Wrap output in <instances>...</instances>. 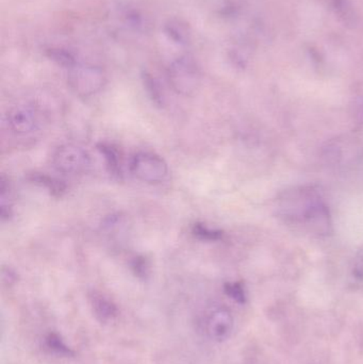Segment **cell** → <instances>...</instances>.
<instances>
[{
  "mask_svg": "<svg viewBox=\"0 0 363 364\" xmlns=\"http://www.w3.org/2000/svg\"><path fill=\"white\" fill-rule=\"evenodd\" d=\"M17 277L15 271H12L11 269H3V281L7 285H12L17 281Z\"/></svg>",
  "mask_w": 363,
  "mask_h": 364,
  "instance_id": "18",
  "label": "cell"
},
{
  "mask_svg": "<svg viewBox=\"0 0 363 364\" xmlns=\"http://www.w3.org/2000/svg\"><path fill=\"white\" fill-rule=\"evenodd\" d=\"M47 56L53 62H56L57 64L60 65L62 68H66L70 70L76 64L77 61L75 58L74 54L71 52L70 50L63 48H50L47 50Z\"/></svg>",
  "mask_w": 363,
  "mask_h": 364,
  "instance_id": "13",
  "label": "cell"
},
{
  "mask_svg": "<svg viewBox=\"0 0 363 364\" xmlns=\"http://www.w3.org/2000/svg\"><path fill=\"white\" fill-rule=\"evenodd\" d=\"M97 149L104 155L106 169L109 171L110 174L114 178L122 179L123 173H122V167H120V153L116 151V149H114L112 145L100 143L97 145Z\"/></svg>",
  "mask_w": 363,
  "mask_h": 364,
  "instance_id": "10",
  "label": "cell"
},
{
  "mask_svg": "<svg viewBox=\"0 0 363 364\" xmlns=\"http://www.w3.org/2000/svg\"><path fill=\"white\" fill-rule=\"evenodd\" d=\"M207 334L210 339L222 342L230 338L234 329L232 312L225 308H218L209 316L206 323Z\"/></svg>",
  "mask_w": 363,
  "mask_h": 364,
  "instance_id": "7",
  "label": "cell"
},
{
  "mask_svg": "<svg viewBox=\"0 0 363 364\" xmlns=\"http://www.w3.org/2000/svg\"><path fill=\"white\" fill-rule=\"evenodd\" d=\"M45 345L50 352L57 354V355L64 356V357H70V356L74 355V352L64 343L59 334H47L46 338H45Z\"/></svg>",
  "mask_w": 363,
  "mask_h": 364,
  "instance_id": "14",
  "label": "cell"
},
{
  "mask_svg": "<svg viewBox=\"0 0 363 364\" xmlns=\"http://www.w3.org/2000/svg\"><path fill=\"white\" fill-rule=\"evenodd\" d=\"M29 179L33 184L48 189L49 192L55 195V196H61L66 190V186H65L64 184H62V181L57 180V179L47 176V175L37 174L35 173V174L31 175Z\"/></svg>",
  "mask_w": 363,
  "mask_h": 364,
  "instance_id": "12",
  "label": "cell"
},
{
  "mask_svg": "<svg viewBox=\"0 0 363 364\" xmlns=\"http://www.w3.org/2000/svg\"><path fill=\"white\" fill-rule=\"evenodd\" d=\"M91 303L94 314L100 322H110L118 316V307L108 297L104 296L100 293H93Z\"/></svg>",
  "mask_w": 363,
  "mask_h": 364,
  "instance_id": "8",
  "label": "cell"
},
{
  "mask_svg": "<svg viewBox=\"0 0 363 364\" xmlns=\"http://www.w3.org/2000/svg\"><path fill=\"white\" fill-rule=\"evenodd\" d=\"M130 170L134 177L146 184H159L167 178L169 167L160 155L151 153H139L133 155Z\"/></svg>",
  "mask_w": 363,
  "mask_h": 364,
  "instance_id": "4",
  "label": "cell"
},
{
  "mask_svg": "<svg viewBox=\"0 0 363 364\" xmlns=\"http://www.w3.org/2000/svg\"><path fill=\"white\" fill-rule=\"evenodd\" d=\"M278 213L288 224L301 227L313 235L327 236L331 222L328 208L311 188L288 191L278 200Z\"/></svg>",
  "mask_w": 363,
  "mask_h": 364,
  "instance_id": "1",
  "label": "cell"
},
{
  "mask_svg": "<svg viewBox=\"0 0 363 364\" xmlns=\"http://www.w3.org/2000/svg\"><path fill=\"white\" fill-rule=\"evenodd\" d=\"M192 233L197 239L203 241H218L222 239L223 232L221 230L211 229L204 224H194L192 228Z\"/></svg>",
  "mask_w": 363,
  "mask_h": 364,
  "instance_id": "15",
  "label": "cell"
},
{
  "mask_svg": "<svg viewBox=\"0 0 363 364\" xmlns=\"http://www.w3.org/2000/svg\"><path fill=\"white\" fill-rule=\"evenodd\" d=\"M53 162L59 172L79 174L88 170L91 165L90 155L82 147L65 144L53 153Z\"/></svg>",
  "mask_w": 363,
  "mask_h": 364,
  "instance_id": "5",
  "label": "cell"
},
{
  "mask_svg": "<svg viewBox=\"0 0 363 364\" xmlns=\"http://www.w3.org/2000/svg\"><path fill=\"white\" fill-rule=\"evenodd\" d=\"M169 84L177 94L193 96L201 88V68L191 56L179 57L169 64Z\"/></svg>",
  "mask_w": 363,
  "mask_h": 364,
  "instance_id": "3",
  "label": "cell"
},
{
  "mask_svg": "<svg viewBox=\"0 0 363 364\" xmlns=\"http://www.w3.org/2000/svg\"><path fill=\"white\" fill-rule=\"evenodd\" d=\"M7 125L17 135H28L37 130L39 126V115L35 108L30 106H17L8 112Z\"/></svg>",
  "mask_w": 363,
  "mask_h": 364,
  "instance_id": "6",
  "label": "cell"
},
{
  "mask_svg": "<svg viewBox=\"0 0 363 364\" xmlns=\"http://www.w3.org/2000/svg\"><path fill=\"white\" fill-rule=\"evenodd\" d=\"M142 79H143L144 88L153 104L158 107H162L165 105V95H163V90H161L159 82L156 80L153 75L147 72L143 73Z\"/></svg>",
  "mask_w": 363,
  "mask_h": 364,
  "instance_id": "11",
  "label": "cell"
},
{
  "mask_svg": "<svg viewBox=\"0 0 363 364\" xmlns=\"http://www.w3.org/2000/svg\"><path fill=\"white\" fill-rule=\"evenodd\" d=\"M131 267L132 269H133L134 274L137 275L140 278H146L147 275H149V262H147V260L144 257L134 258Z\"/></svg>",
  "mask_w": 363,
  "mask_h": 364,
  "instance_id": "17",
  "label": "cell"
},
{
  "mask_svg": "<svg viewBox=\"0 0 363 364\" xmlns=\"http://www.w3.org/2000/svg\"><path fill=\"white\" fill-rule=\"evenodd\" d=\"M67 82L76 95L91 97L104 88L106 75L98 65L77 62L68 70Z\"/></svg>",
  "mask_w": 363,
  "mask_h": 364,
  "instance_id": "2",
  "label": "cell"
},
{
  "mask_svg": "<svg viewBox=\"0 0 363 364\" xmlns=\"http://www.w3.org/2000/svg\"><path fill=\"white\" fill-rule=\"evenodd\" d=\"M225 292L236 303H240V304L245 303V292H244L243 287L240 283H226L225 285Z\"/></svg>",
  "mask_w": 363,
  "mask_h": 364,
  "instance_id": "16",
  "label": "cell"
},
{
  "mask_svg": "<svg viewBox=\"0 0 363 364\" xmlns=\"http://www.w3.org/2000/svg\"><path fill=\"white\" fill-rule=\"evenodd\" d=\"M165 35L169 40L178 45H187L190 43L191 32L189 26L179 19H171L165 26Z\"/></svg>",
  "mask_w": 363,
  "mask_h": 364,
  "instance_id": "9",
  "label": "cell"
}]
</instances>
